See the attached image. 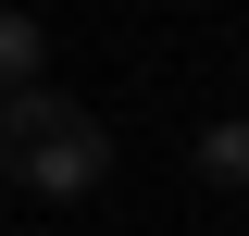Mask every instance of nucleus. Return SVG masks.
Segmentation results:
<instances>
[{
  "instance_id": "obj_1",
  "label": "nucleus",
  "mask_w": 249,
  "mask_h": 236,
  "mask_svg": "<svg viewBox=\"0 0 249 236\" xmlns=\"http://www.w3.org/2000/svg\"><path fill=\"white\" fill-rule=\"evenodd\" d=\"M0 174L25 186V199H100V174H112V124L88 112V100H0Z\"/></svg>"
},
{
  "instance_id": "obj_2",
  "label": "nucleus",
  "mask_w": 249,
  "mask_h": 236,
  "mask_svg": "<svg viewBox=\"0 0 249 236\" xmlns=\"http://www.w3.org/2000/svg\"><path fill=\"white\" fill-rule=\"evenodd\" d=\"M37 62H50V25H37V13H0V100H25Z\"/></svg>"
},
{
  "instance_id": "obj_3",
  "label": "nucleus",
  "mask_w": 249,
  "mask_h": 236,
  "mask_svg": "<svg viewBox=\"0 0 249 236\" xmlns=\"http://www.w3.org/2000/svg\"><path fill=\"white\" fill-rule=\"evenodd\" d=\"M199 174H212V186H249V124H212V137H199Z\"/></svg>"
}]
</instances>
